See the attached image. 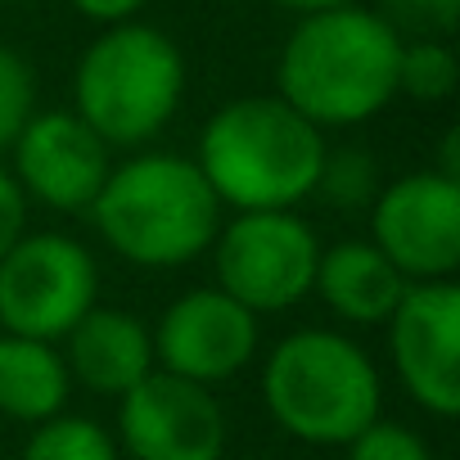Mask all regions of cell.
I'll return each instance as SVG.
<instances>
[{"label": "cell", "instance_id": "19", "mask_svg": "<svg viewBox=\"0 0 460 460\" xmlns=\"http://www.w3.org/2000/svg\"><path fill=\"white\" fill-rule=\"evenodd\" d=\"M32 113H37V68L28 64V55L0 41V154H10Z\"/></svg>", "mask_w": 460, "mask_h": 460}, {"label": "cell", "instance_id": "23", "mask_svg": "<svg viewBox=\"0 0 460 460\" xmlns=\"http://www.w3.org/2000/svg\"><path fill=\"white\" fill-rule=\"evenodd\" d=\"M68 5H73L86 23H95V28H113V23H131V19H140V10L149 5V0H68Z\"/></svg>", "mask_w": 460, "mask_h": 460}, {"label": "cell", "instance_id": "21", "mask_svg": "<svg viewBox=\"0 0 460 460\" xmlns=\"http://www.w3.org/2000/svg\"><path fill=\"white\" fill-rule=\"evenodd\" d=\"M348 460H433V447L424 442V433H415L402 420H375L366 424L348 447Z\"/></svg>", "mask_w": 460, "mask_h": 460}, {"label": "cell", "instance_id": "13", "mask_svg": "<svg viewBox=\"0 0 460 460\" xmlns=\"http://www.w3.org/2000/svg\"><path fill=\"white\" fill-rule=\"evenodd\" d=\"M64 366L73 388H86L95 397H122L154 370V339L149 325L127 307L95 303L64 339Z\"/></svg>", "mask_w": 460, "mask_h": 460}, {"label": "cell", "instance_id": "7", "mask_svg": "<svg viewBox=\"0 0 460 460\" xmlns=\"http://www.w3.org/2000/svg\"><path fill=\"white\" fill-rule=\"evenodd\" d=\"M100 303L95 253L59 230H28L0 258V334L59 343Z\"/></svg>", "mask_w": 460, "mask_h": 460}, {"label": "cell", "instance_id": "18", "mask_svg": "<svg viewBox=\"0 0 460 460\" xmlns=\"http://www.w3.org/2000/svg\"><path fill=\"white\" fill-rule=\"evenodd\" d=\"M379 163L357 149V145H343V149H325V163H321V181H316V194L325 203H334L339 212H361L375 203L379 194Z\"/></svg>", "mask_w": 460, "mask_h": 460}, {"label": "cell", "instance_id": "24", "mask_svg": "<svg viewBox=\"0 0 460 460\" xmlns=\"http://www.w3.org/2000/svg\"><path fill=\"white\" fill-rule=\"evenodd\" d=\"M433 172L460 181V131H456V127L442 131V154H438V167H433Z\"/></svg>", "mask_w": 460, "mask_h": 460}, {"label": "cell", "instance_id": "9", "mask_svg": "<svg viewBox=\"0 0 460 460\" xmlns=\"http://www.w3.org/2000/svg\"><path fill=\"white\" fill-rule=\"evenodd\" d=\"M149 339H154V370L217 388L258 361L262 321L217 285H203L172 298L163 316L149 325Z\"/></svg>", "mask_w": 460, "mask_h": 460}, {"label": "cell", "instance_id": "3", "mask_svg": "<svg viewBox=\"0 0 460 460\" xmlns=\"http://www.w3.org/2000/svg\"><path fill=\"white\" fill-rule=\"evenodd\" d=\"M325 149V131L280 95H240L203 122L190 158L221 208L276 212L316 194Z\"/></svg>", "mask_w": 460, "mask_h": 460}, {"label": "cell", "instance_id": "6", "mask_svg": "<svg viewBox=\"0 0 460 460\" xmlns=\"http://www.w3.org/2000/svg\"><path fill=\"white\" fill-rule=\"evenodd\" d=\"M208 253H212L217 289L262 321L298 307L312 294L321 235L298 208L235 212L217 226V240Z\"/></svg>", "mask_w": 460, "mask_h": 460}, {"label": "cell", "instance_id": "15", "mask_svg": "<svg viewBox=\"0 0 460 460\" xmlns=\"http://www.w3.org/2000/svg\"><path fill=\"white\" fill-rule=\"evenodd\" d=\"M73 379L59 343L0 334V415L14 424H46L68 411Z\"/></svg>", "mask_w": 460, "mask_h": 460}, {"label": "cell", "instance_id": "25", "mask_svg": "<svg viewBox=\"0 0 460 460\" xmlns=\"http://www.w3.org/2000/svg\"><path fill=\"white\" fill-rule=\"evenodd\" d=\"M271 5L289 10L294 19L298 14H316V10H334V5H352V0H271Z\"/></svg>", "mask_w": 460, "mask_h": 460}, {"label": "cell", "instance_id": "17", "mask_svg": "<svg viewBox=\"0 0 460 460\" xmlns=\"http://www.w3.org/2000/svg\"><path fill=\"white\" fill-rule=\"evenodd\" d=\"M460 86V59L451 41H402L397 55V95L415 104H447Z\"/></svg>", "mask_w": 460, "mask_h": 460}, {"label": "cell", "instance_id": "5", "mask_svg": "<svg viewBox=\"0 0 460 460\" xmlns=\"http://www.w3.org/2000/svg\"><path fill=\"white\" fill-rule=\"evenodd\" d=\"M185 55L181 46L145 23L100 28L73 68V113L109 149H145L167 131L185 100Z\"/></svg>", "mask_w": 460, "mask_h": 460}, {"label": "cell", "instance_id": "11", "mask_svg": "<svg viewBox=\"0 0 460 460\" xmlns=\"http://www.w3.org/2000/svg\"><path fill=\"white\" fill-rule=\"evenodd\" d=\"M384 325H388L393 375L406 388V397L433 420H456L460 411V289L456 280L406 285L402 303L393 307Z\"/></svg>", "mask_w": 460, "mask_h": 460}, {"label": "cell", "instance_id": "22", "mask_svg": "<svg viewBox=\"0 0 460 460\" xmlns=\"http://www.w3.org/2000/svg\"><path fill=\"white\" fill-rule=\"evenodd\" d=\"M28 235V194L19 190L14 172L0 163V258Z\"/></svg>", "mask_w": 460, "mask_h": 460}, {"label": "cell", "instance_id": "12", "mask_svg": "<svg viewBox=\"0 0 460 460\" xmlns=\"http://www.w3.org/2000/svg\"><path fill=\"white\" fill-rule=\"evenodd\" d=\"M109 167L113 149L73 109H37L10 145V172L28 203H41L64 217H77L95 203Z\"/></svg>", "mask_w": 460, "mask_h": 460}, {"label": "cell", "instance_id": "8", "mask_svg": "<svg viewBox=\"0 0 460 460\" xmlns=\"http://www.w3.org/2000/svg\"><path fill=\"white\" fill-rule=\"evenodd\" d=\"M370 212V244L406 285L451 280L460 271V181L442 172H406L384 181Z\"/></svg>", "mask_w": 460, "mask_h": 460}, {"label": "cell", "instance_id": "16", "mask_svg": "<svg viewBox=\"0 0 460 460\" xmlns=\"http://www.w3.org/2000/svg\"><path fill=\"white\" fill-rule=\"evenodd\" d=\"M19 460H122V451L100 420L64 411L46 424H32Z\"/></svg>", "mask_w": 460, "mask_h": 460}, {"label": "cell", "instance_id": "1", "mask_svg": "<svg viewBox=\"0 0 460 460\" xmlns=\"http://www.w3.org/2000/svg\"><path fill=\"white\" fill-rule=\"evenodd\" d=\"M402 37L375 5H334L298 14L276 55V95L316 131H348L397 100Z\"/></svg>", "mask_w": 460, "mask_h": 460}, {"label": "cell", "instance_id": "4", "mask_svg": "<svg viewBox=\"0 0 460 460\" xmlns=\"http://www.w3.org/2000/svg\"><path fill=\"white\" fill-rule=\"evenodd\" d=\"M262 406L307 447H348L384 415V375L343 330L303 325L262 357Z\"/></svg>", "mask_w": 460, "mask_h": 460}, {"label": "cell", "instance_id": "20", "mask_svg": "<svg viewBox=\"0 0 460 460\" xmlns=\"http://www.w3.org/2000/svg\"><path fill=\"white\" fill-rule=\"evenodd\" d=\"M375 14L402 41H451L460 23V0H379Z\"/></svg>", "mask_w": 460, "mask_h": 460}, {"label": "cell", "instance_id": "14", "mask_svg": "<svg viewBox=\"0 0 460 460\" xmlns=\"http://www.w3.org/2000/svg\"><path fill=\"white\" fill-rule=\"evenodd\" d=\"M312 294L343 325L370 330L393 316V307L406 294V280L370 240H339V244H321Z\"/></svg>", "mask_w": 460, "mask_h": 460}, {"label": "cell", "instance_id": "2", "mask_svg": "<svg viewBox=\"0 0 460 460\" xmlns=\"http://www.w3.org/2000/svg\"><path fill=\"white\" fill-rule=\"evenodd\" d=\"M86 212L113 258L145 271H176L208 258L226 208L190 154L136 149L109 167Z\"/></svg>", "mask_w": 460, "mask_h": 460}, {"label": "cell", "instance_id": "26", "mask_svg": "<svg viewBox=\"0 0 460 460\" xmlns=\"http://www.w3.org/2000/svg\"><path fill=\"white\" fill-rule=\"evenodd\" d=\"M0 5H14V0H0Z\"/></svg>", "mask_w": 460, "mask_h": 460}, {"label": "cell", "instance_id": "10", "mask_svg": "<svg viewBox=\"0 0 460 460\" xmlns=\"http://www.w3.org/2000/svg\"><path fill=\"white\" fill-rule=\"evenodd\" d=\"M226 438V406L203 384L149 370L118 397L113 442L131 460H221Z\"/></svg>", "mask_w": 460, "mask_h": 460}]
</instances>
